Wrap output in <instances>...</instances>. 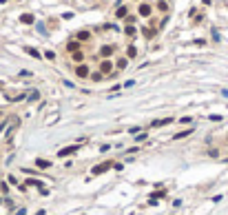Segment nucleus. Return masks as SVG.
Listing matches in <instances>:
<instances>
[{
    "mask_svg": "<svg viewBox=\"0 0 228 215\" xmlns=\"http://www.w3.org/2000/svg\"><path fill=\"white\" fill-rule=\"evenodd\" d=\"M113 69H115V62H113V58H104V60L98 62V71L104 73V76H111Z\"/></svg>",
    "mask_w": 228,
    "mask_h": 215,
    "instance_id": "f257e3e1",
    "label": "nucleus"
},
{
    "mask_svg": "<svg viewBox=\"0 0 228 215\" xmlns=\"http://www.w3.org/2000/svg\"><path fill=\"white\" fill-rule=\"evenodd\" d=\"M153 11H155V7L151 2H140L137 5V16L140 18H148L151 20V18H153Z\"/></svg>",
    "mask_w": 228,
    "mask_h": 215,
    "instance_id": "f03ea898",
    "label": "nucleus"
},
{
    "mask_svg": "<svg viewBox=\"0 0 228 215\" xmlns=\"http://www.w3.org/2000/svg\"><path fill=\"white\" fill-rule=\"evenodd\" d=\"M89 69H91L89 64H84V62H82V64H78L73 71H75V76H78V78H91V73H93V71H89Z\"/></svg>",
    "mask_w": 228,
    "mask_h": 215,
    "instance_id": "7ed1b4c3",
    "label": "nucleus"
},
{
    "mask_svg": "<svg viewBox=\"0 0 228 215\" xmlns=\"http://www.w3.org/2000/svg\"><path fill=\"white\" fill-rule=\"evenodd\" d=\"M109 169H111V162H102V164H98V166L91 169V175H102L104 171H109Z\"/></svg>",
    "mask_w": 228,
    "mask_h": 215,
    "instance_id": "20e7f679",
    "label": "nucleus"
},
{
    "mask_svg": "<svg viewBox=\"0 0 228 215\" xmlns=\"http://www.w3.org/2000/svg\"><path fill=\"white\" fill-rule=\"evenodd\" d=\"M75 151H78V144H71V146H64L58 151V157H66V155H73Z\"/></svg>",
    "mask_w": 228,
    "mask_h": 215,
    "instance_id": "39448f33",
    "label": "nucleus"
},
{
    "mask_svg": "<svg viewBox=\"0 0 228 215\" xmlns=\"http://www.w3.org/2000/svg\"><path fill=\"white\" fill-rule=\"evenodd\" d=\"M80 47H82V42H78L75 38H71L69 42H66V51H69V53H75V51H80Z\"/></svg>",
    "mask_w": 228,
    "mask_h": 215,
    "instance_id": "423d86ee",
    "label": "nucleus"
},
{
    "mask_svg": "<svg viewBox=\"0 0 228 215\" xmlns=\"http://www.w3.org/2000/svg\"><path fill=\"white\" fill-rule=\"evenodd\" d=\"M73 38L78 40V42H87V40H91V31H78Z\"/></svg>",
    "mask_w": 228,
    "mask_h": 215,
    "instance_id": "0eeeda50",
    "label": "nucleus"
},
{
    "mask_svg": "<svg viewBox=\"0 0 228 215\" xmlns=\"http://www.w3.org/2000/svg\"><path fill=\"white\" fill-rule=\"evenodd\" d=\"M115 18H129V7L126 5H120L118 11H115Z\"/></svg>",
    "mask_w": 228,
    "mask_h": 215,
    "instance_id": "6e6552de",
    "label": "nucleus"
},
{
    "mask_svg": "<svg viewBox=\"0 0 228 215\" xmlns=\"http://www.w3.org/2000/svg\"><path fill=\"white\" fill-rule=\"evenodd\" d=\"M155 9H157L159 13H166V11H168V2H166V0H157V5H155Z\"/></svg>",
    "mask_w": 228,
    "mask_h": 215,
    "instance_id": "1a4fd4ad",
    "label": "nucleus"
},
{
    "mask_svg": "<svg viewBox=\"0 0 228 215\" xmlns=\"http://www.w3.org/2000/svg\"><path fill=\"white\" fill-rule=\"evenodd\" d=\"M142 33H144V38H153L155 29H153V27H142Z\"/></svg>",
    "mask_w": 228,
    "mask_h": 215,
    "instance_id": "9d476101",
    "label": "nucleus"
},
{
    "mask_svg": "<svg viewBox=\"0 0 228 215\" xmlns=\"http://www.w3.org/2000/svg\"><path fill=\"white\" fill-rule=\"evenodd\" d=\"M71 58L78 62V64H82V62H84V53H82V51H75V53H71Z\"/></svg>",
    "mask_w": 228,
    "mask_h": 215,
    "instance_id": "9b49d317",
    "label": "nucleus"
},
{
    "mask_svg": "<svg viewBox=\"0 0 228 215\" xmlns=\"http://www.w3.org/2000/svg\"><path fill=\"white\" fill-rule=\"evenodd\" d=\"M124 33L129 36V38H135V27H133V25H126V29H124Z\"/></svg>",
    "mask_w": 228,
    "mask_h": 215,
    "instance_id": "f8f14e48",
    "label": "nucleus"
},
{
    "mask_svg": "<svg viewBox=\"0 0 228 215\" xmlns=\"http://www.w3.org/2000/svg\"><path fill=\"white\" fill-rule=\"evenodd\" d=\"M170 122H173L170 118H164V120H155V122H153V126H164V124H170Z\"/></svg>",
    "mask_w": 228,
    "mask_h": 215,
    "instance_id": "ddd939ff",
    "label": "nucleus"
},
{
    "mask_svg": "<svg viewBox=\"0 0 228 215\" xmlns=\"http://www.w3.org/2000/svg\"><path fill=\"white\" fill-rule=\"evenodd\" d=\"M126 64H129V60H126V58H120V60L115 62V69L120 71V69H124V67H126Z\"/></svg>",
    "mask_w": 228,
    "mask_h": 215,
    "instance_id": "4468645a",
    "label": "nucleus"
},
{
    "mask_svg": "<svg viewBox=\"0 0 228 215\" xmlns=\"http://www.w3.org/2000/svg\"><path fill=\"white\" fill-rule=\"evenodd\" d=\"M104 78H107V76L100 73V71H93V73H91V80H95V82H98V80H104Z\"/></svg>",
    "mask_w": 228,
    "mask_h": 215,
    "instance_id": "2eb2a0df",
    "label": "nucleus"
},
{
    "mask_svg": "<svg viewBox=\"0 0 228 215\" xmlns=\"http://www.w3.org/2000/svg\"><path fill=\"white\" fill-rule=\"evenodd\" d=\"M126 55H129V58H135V55H137V49H135V47H129V49H126Z\"/></svg>",
    "mask_w": 228,
    "mask_h": 215,
    "instance_id": "dca6fc26",
    "label": "nucleus"
},
{
    "mask_svg": "<svg viewBox=\"0 0 228 215\" xmlns=\"http://www.w3.org/2000/svg\"><path fill=\"white\" fill-rule=\"evenodd\" d=\"M20 20H22L24 25H31V22H33V16H31V13H24V16L20 18Z\"/></svg>",
    "mask_w": 228,
    "mask_h": 215,
    "instance_id": "f3484780",
    "label": "nucleus"
},
{
    "mask_svg": "<svg viewBox=\"0 0 228 215\" xmlns=\"http://www.w3.org/2000/svg\"><path fill=\"white\" fill-rule=\"evenodd\" d=\"M191 133H193V129H188V131H182V133H177V135H175V140H182V138L191 135Z\"/></svg>",
    "mask_w": 228,
    "mask_h": 215,
    "instance_id": "a211bd4d",
    "label": "nucleus"
},
{
    "mask_svg": "<svg viewBox=\"0 0 228 215\" xmlns=\"http://www.w3.org/2000/svg\"><path fill=\"white\" fill-rule=\"evenodd\" d=\"M27 53H29V55H33V58H40V53H38L36 49H31V47H27V49H24Z\"/></svg>",
    "mask_w": 228,
    "mask_h": 215,
    "instance_id": "6ab92c4d",
    "label": "nucleus"
},
{
    "mask_svg": "<svg viewBox=\"0 0 228 215\" xmlns=\"http://www.w3.org/2000/svg\"><path fill=\"white\" fill-rule=\"evenodd\" d=\"M38 166H40V169H49V162L47 160H38Z\"/></svg>",
    "mask_w": 228,
    "mask_h": 215,
    "instance_id": "aec40b11",
    "label": "nucleus"
},
{
    "mask_svg": "<svg viewBox=\"0 0 228 215\" xmlns=\"http://www.w3.org/2000/svg\"><path fill=\"white\" fill-rule=\"evenodd\" d=\"M164 195H166V191H155V193H153V200H157V198H164Z\"/></svg>",
    "mask_w": 228,
    "mask_h": 215,
    "instance_id": "412c9836",
    "label": "nucleus"
},
{
    "mask_svg": "<svg viewBox=\"0 0 228 215\" xmlns=\"http://www.w3.org/2000/svg\"><path fill=\"white\" fill-rule=\"evenodd\" d=\"M44 58H47V60H55V53H53V51H47Z\"/></svg>",
    "mask_w": 228,
    "mask_h": 215,
    "instance_id": "4be33fe9",
    "label": "nucleus"
},
{
    "mask_svg": "<svg viewBox=\"0 0 228 215\" xmlns=\"http://www.w3.org/2000/svg\"><path fill=\"white\" fill-rule=\"evenodd\" d=\"M38 98H40V93H38V91H33L31 96H29V100H38Z\"/></svg>",
    "mask_w": 228,
    "mask_h": 215,
    "instance_id": "5701e85b",
    "label": "nucleus"
}]
</instances>
